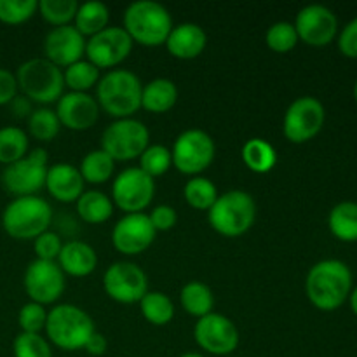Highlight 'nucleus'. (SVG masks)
<instances>
[{
	"instance_id": "50",
	"label": "nucleus",
	"mask_w": 357,
	"mask_h": 357,
	"mask_svg": "<svg viewBox=\"0 0 357 357\" xmlns=\"http://www.w3.org/2000/svg\"><path fill=\"white\" fill-rule=\"evenodd\" d=\"M354 96H356V101H357V82H356V87H354Z\"/></svg>"
},
{
	"instance_id": "24",
	"label": "nucleus",
	"mask_w": 357,
	"mask_h": 357,
	"mask_svg": "<svg viewBox=\"0 0 357 357\" xmlns=\"http://www.w3.org/2000/svg\"><path fill=\"white\" fill-rule=\"evenodd\" d=\"M178 101L176 84L166 77H157L145 84L142 89V108L152 114L169 112Z\"/></svg>"
},
{
	"instance_id": "40",
	"label": "nucleus",
	"mask_w": 357,
	"mask_h": 357,
	"mask_svg": "<svg viewBox=\"0 0 357 357\" xmlns=\"http://www.w3.org/2000/svg\"><path fill=\"white\" fill-rule=\"evenodd\" d=\"M38 10L37 0H0V21L3 24H21Z\"/></svg>"
},
{
	"instance_id": "13",
	"label": "nucleus",
	"mask_w": 357,
	"mask_h": 357,
	"mask_svg": "<svg viewBox=\"0 0 357 357\" xmlns=\"http://www.w3.org/2000/svg\"><path fill=\"white\" fill-rule=\"evenodd\" d=\"M103 289L119 303H139L149 293V279L143 268L131 261H115L105 271Z\"/></svg>"
},
{
	"instance_id": "46",
	"label": "nucleus",
	"mask_w": 357,
	"mask_h": 357,
	"mask_svg": "<svg viewBox=\"0 0 357 357\" xmlns=\"http://www.w3.org/2000/svg\"><path fill=\"white\" fill-rule=\"evenodd\" d=\"M107 349H108L107 338H105L101 333H98V331H94V333L89 337V340L86 342V345H84V351H86L89 356H94V357L103 356L105 352H107Z\"/></svg>"
},
{
	"instance_id": "49",
	"label": "nucleus",
	"mask_w": 357,
	"mask_h": 357,
	"mask_svg": "<svg viewBox=\"0 0 357 357\" xmlns=\"http://www.w3.org/2000/svg\"><path fill=\"white\" fill-rule=\"evenodd\" d=\"M180 357H204L202 354H197V352H187V354L180 356Z\"/></svg>"
},
{
	"instance_id": "47",
	"label": "nucleus",
	"mask_w": 357,
	"mask_h": 357,
	"mask_svg": "<svg viewBox=\"0 0 357 357\" xmlns=\"http://www.w3.org/2000/svg\"><path fill=\"white\" fill-rule=\"evenodd\" d=\"M10 108H13L14 115H17V117H30V114L33 110H31V105H30V100L24 96H16L13 101H10Z\"/></svg>"
},
{
	"instance_id": "29",
	"label": "nucleus",
	"mask_w": 357,
	"mask_h": 357,
	"mask_svg": "<svg viewBox=\"0 0 357 357\" xmlns=\"http://www.w3.org/2000/svg\"><path fill=\"white\" fill-rule=\"evenodd\" d=\"M330 230L344 243L357 241V202H340L330 213Z\"/></svg>"
},
{
	"instance_id": "15",
	"label": "nucleus",
	"mask_w": 357,
	"mask_h": 357,
	"mask_svg": "<svg viewBox=\"0 0 357 357\" xmlns=\"http://www.w3.org/2000/svg\"><path fill=\"white\" fill-rule=\"evenodd\" d=\"M131 37L122 26H107L86 40L87 61L98 70L115 68L132 51Z\"/></svg>"
},
{
	"instance_id": "10",
	"label": "nucleus",
	"mask_w": 357,
	"mask_h": 357,
	"mask_svg": "<svg viewBox=\"0 0 357 357\" xmlns=\"http://www.w3.org/2000/svg\"><path fill=\"white\" fill-rule=\"evenodd\" d=\"M216 146L211 136L202 129H187L181 132L171 149L173 166L180 173L197 176L215 160Z\"/></svg>"
},
{
	"instance_id": "17",
	"label": "nucleus",
	"mask_w": 357,
	"mask_h": 357,
	"mask_svg": "<svg viewBox=\"0 0 357 357\" xmlns=\"http://www.w3.org/2000/svg\"><path fill=\"white\" fill-rule=\"evenodd\" d=\"M157 230L153 229L149 215L129 213L115 223L112 230V244L122 255H139L153 244Z\"/></svg>"
},
{
	"instance_id": "2",
	"label": "nucleus",
	"mask_w": 357,
	"mask_h": 357,
	"mask_svg": "<svg viewBox=\"0 0 357 357\" xmlns=\"http://www.w3.org/2000/svg\"><path fill=\"white\" fill-rule=\"evenodd\" d=\"M142 89L143 84L136 73L115 68L96 84V101L112 117L128 119L142 108Z\"/></svg>"
},
{
	"instance_id": "3",
	"label": "nucleus",
	"mask_w": 357,
	"mask_h": 357,
	"mask_svg": "<svg viewBox=\"0 0 357 357\" xmlns=\"http://www.w3.org/2000/svg\"><path fill=\"white\" fill-rule=\"evenodd\" d=\"M173 26L169 10L153 0H136L129 3L124 13V30L132 42L145 47H159L166 44Z\"/></svg>"
},
{
	"instance_id": "21",
	"label": "nucleus",
	"mask_w": 357,
	"mask_h": 357,
	"mask_svg": "<svg viewBox=\"0 0 357 357\" xmlns=\"http://www.w3.org/2000/svg\"><path fill=\"white\" fill-rule=\"evenodd\" d=\"M45 188L56 201L77 202V199L84 194L82 174L73 164H52L45 176Z\"/></svg>"
},
{
	"instance_id": "16",
	"label": "nucleus",
	"mask_w": 357,
	"mask_h": 357,
	"mask_svg": "<svg viewBox=\"0 0 357 357\" xmlns=\"http://www.w3.org/2000/svg\"><path fill=\"white\" fill-rule=\"evenodd\" d=\"M194 338L199 347L213 356H229L239 345V331L234 321L216 312L197 319L194 326Z\"/></svg>"
},
{
	"instance_id": "25",
	"label": "nucleus",
	"mask_w": 357,
	"mask_h": 357,
	"mask_svg": "<svg viewBox=\"0 0 357 357\" xmlns=\"http://www.w3.org/2000/svg\"><path fill=\"white\" fill-rule=\"evenodd\" d=\"M241 157H243V162L246 164L248 169L258 174L271 173L278 164V152L264 138H251L250 142L244 143Z\"/></svg>"
},
{
	"instance_id": "20",
	"label": "nucleus",
	"mask_w": 357,
	"mask_h": 357,
	"mask_svg": "<svg viewBox=\"0 0 357 357\" xmlns=\"http://www.w3.org/2000/svg\"><path fill=\"white\" fill-rule=\"evenodd\" d=\"M56 115L59 124L72 131H86L96 124L100 117V105L89 93H65L56 101Z\"/></svg>"
},
{
	"instance_id": "45",
	"label": "nucleus",
	"mask_w": 357,
	"mask_h": 357,
	"mask_svg": "<svg viewBox=\"0 0 357 357\" xmlns=\"http://www.w3.org/2000/svg\"><path fill=\"white\" fill-rule=\"evenodd\" d=\"M17 96V80L13 72L0 68V107L10 105V101Z\"/></svg>"
},
{
	"instance_id": "36",
	"label": "nucleus",
	"mask_w": 357,
	"mask_h": 357,
	"mask_svg": "<svg viewBox=\"0 0 357 357\" xmlns=\"http://www.w3.org/2000/svg\"><path fill=\"white\" fill-rule=\"evenodd\" d=\"M173 166L171 150L164 145H149L145 152L139 155V169L150 178L162 176Z\"/></svg>"
},
{
	"instance_id": "37",
	"label": "nucleus",
	"mask_w": 357,
	"mask_h": 357,
	"mask_svg": "<svg viewBox=\"0 0 357 357\" xmlns=\"http://www.w3.org/2000/svg\"><path fill=\"white\" fill-rule=\"evenodd\" d=\"M79 3L75 0H40L38 13L52 26H65L75 17Z\"/></svg>"
},
{
	"instance_id": "35",
	"label": "nucleus",
	"mask_w": 357,
	"mask_h": 357,
	"mask_svg": "<svg viewBox=\"0 0 357 357\" xmlns=\"http://www.w3.org/2000/svg\"><path fill=\"white\" fill-rule=\"evenodd\" d=\"M61 124L54 110L44 107L33 110L28 117V131L38 142H51L58 136Z\"/></svg>"
},
{
	"instance_id": "5",
	"label": "nucleus",
	"mask_w": 357,
	"mask_h": 357,
	"mask_svg": "<svg viewBox=\"0 0 357 357\" xmlns=\"http://www.w3.org/2000/svg\"><path fill=\"white\" fill-rule=\"evenodd\" d=\"M52 209L38 195L14 197L2 213V227L7 236L17 241H33L49 229Z\"/></svg>"
},
{
	"instance_id": "30",
	"label": "nucleus",
	"mask_w": 357,
	"mask_h": 357,
	"mask_svg": "<svg viewBox=\"0 0 357 357\" xmlns=\"http://www.w3.org/2000/svg\"><path fill=\"white\" fill-rule=\"evenodd\" d=\"M115 169V160L108 155L105 150H93V152L86 153V157L80 162V174H82L84 183L101 185L105 181L110 180Z\"/></svg>"
},
{
	"instance_id": "31",
	"label": "nucleus",
	"mask_w": 357,
	"mask_h": 357,
	"mask_svg": "<svg viewBox=\"0 0 357 357\" xmlns=\"http://www.w3.org/2000/svg\"><path fill=\"white\" fill-rule=\"evenodd\" d=\"M143 317L153 326H166L174 317V303L160 291H149L139 300Z\"/></svg>"
},
{
	"instance_id": "6",
	"label": "nucleus",
	"mask_w": 357,
	"mask_h": 357,
	"mask_svg": "<svg viewBox=\"0 0 357 357\" xmlns=\"http://www.w3.org/2000/svg\"><path fill=\"white\" fill-rule=\"evenodd\" d=\"M209 225L223 237H239L253 227L257 220V202L244 190L220 194L208 211Z\"/></svg>"
},
{
	"instance_id": "26",
	"label": "nucleus",
	"mask_w": 357,
	"mask_h": 357,
	"mask_svg": "<svg viewBox=\"0 0 357 357\" xmlns=\"http://www.w3.org/2000/svg\"><path fill=\"white\" fill-rule=\"evenodd\" d=\"M180 303L185 312L201 319V317L213 312L215 296H213L211 288L208 284L201 281H190L181 288Z\"/></svg>"
},
{
	"instance_id": "41",
	"label": "nucleus",
	"mask_w": 357,
	"mask_h": 357,
	"mask_svg": "<svg viewBox=\"0 0 357 357\" xmlns=\"http://www.w3.org/2000/svg\"><path fill=\"white\" fill-rule=\"evenodd\" d=\"M45 321H47V312L40 303H24L17 314V324L23 333H40L42 330H45Z\"/></svg>"
},
{
	"instance_id": "8",
	"label": "nucleus",
	"mask_w": 357,
	"mask_h": 357,
	"mask_svg": "<svg viewBox=\"0 0 357 357\" xmlns=\"http://www.w3.org/2000/svg\"><path fill=\"white\" fill-rule=\"evenodd\" d=\"M149 145V129L142 121L132 117L115 119L101 135V150H105L115 162L139 159Z\"/></svg>"
},
{
	"instance_id": "4",
	"label": "nucleus",
	"mask_w": 357,
	"mask_h": 357,
	"mask_svg": "<svg viewBox=\"0 0 357 357\" xmlns=\"http://www.w3.org/2000/svg\"><path fill=\"white\" fill-rule=\"evenodd\" d=\"M94 331L93 317L72 303H61L47 312L45 333L49 342L61 351H80Z\"/></svg>"
},
{
	"instance_id": "34",
	"label": "nucleus",
	"mask_w": 357,
	"mask_h": 357,
	"mask_svg": "<svg viewBox=\"0 0 357 357\" xmlns=\"http://www.w3.org/2000/svg\"><path fill=\"white\" fill-rule=\"evenodd\" d=\"M63 79H65V86L73 93H87L91 87L100 82V70L87 59H80L66 66Z\"/></svg>"
},
{
	"instance_id": "9",
	"label": "nucleus",
	"mask_w": 357,
	"mask_h": 357,
	"mask_svg": "<svg viewBox=\"0 0 357 357\" xmlns=\"http://www.w3.org/2000/svg\"><path fill=\"white\" fill-rule=\"evenodd\" d=\"M47 169V152L44 149H35L23 159L3 167L0 181L9 194L16 197H26V195H35L45 187Z\"/></svg>"
},
{
	"instance_id": "28",
	"label": "nucleus",
	"mask_w": 357,
	"mask_h": 357,
	"mask_svg": "<svg viewBox=\"0 0 357 357\" xmlns=\"http://www.w3.org/2000/svg\"><path fill=\"white\" fill-rule=\"evenodd\" d=\"M108 20H110L108 7L100 0H89V2H84L79 6L75 17H73V21H75L73 26L84 37H93L98 31L108 26Z\"/></svg>"
},
{
	"instance_id": "42",
	"label": "nucleus",
	"mask_w": 357,
	"mask_h": 357,
	"mask_svg": "<svg viewBox=\"0 0 357 357\" xmlns=\"http://www.w3.org/2000/svg\"><path fill=\"white\" fill-rule=\"evenodd\" d=\"M61 248V239H59L58 234L51 232V230H45V232L40 234L37 239H33V250L35 255H37V260L56 261L58 260Z\"/></svg>"
},
{
	"instance_id": "43",
	"label": "nucleus",
	"mask_w": 357,
	"mask_h": 357,
	"mask_svg": "<svg viewBox=\"0 0 357 357\" xmlns=\"http://www.w3.org/2000/svg\"><path fill=\"white\" fill-rule=\"evenodd\" d=\"M150 222H152L153 229L157 230V232H166V230H171L174 225H176L178 222V215L176 211H174L173 206L169 204H160V206H155V208L152 209V213L149 215Z\"/></svg>"
},
{
	"instance_id": "38",
	"label": "nucleus",
	"mask_w": 357,
	"mask_h": 357,
	"mask_svg": "<svg viewBox=\"0 0 357 357\" xmlns=\"http://www.w3.org/2000/svg\"><path fill=\"white\" fill-rule=\"evenodd\" d=\"M298 40L295 24L288 23V21H278V23L271 24L265 33V42L274 52L291 51L298 44Z\"/></svg>"
},
{
	"instance_id": "44",
	"label": "nucleus",
	"mask_w": 357,
	"mask_h": 357,
	"mask_svg": "<svg viewBox=\"0 0 357 357\" xmlns=\"http://www.w3.org/2000/svg\"><path fill=\"white\" fill-rule=\"evenodd\" d=\"M338 47L347 58H357V17L347 23L338 37Z\"/></svg>"
},
{
	"instance_id": "23",
	"label": "nucleus",
	"mask_w": 357,
	"mask_h": 357,
	"mask_svg": "<svg viewBox=\"0 0 357 357\" xmlns=\"http://www.w3.org/2000/svg\"><path fill=\"white\" fill-rule=\"evenodd\" d=\"M58 265L65 275L86 278L96 268L98 255L94 248L84 241H68L59 251Z\"/></svg>"
},
{
	"instance_id": "39",
	"label": "nucleus",
	"mask_w": 357,
	"mask_h": 357,
	"mask_svg": "<svg viewBox=\"0 0 357 357\" xmlns=\"http://www.w3.org/2000/svg\"><path fill=\"white\" fill-rule=\"evenodd\" d=\"M14 357H52L51 344L40 333L21 331L13 342Z\"/></svg>"
},
{
	"instance_id": "33",
	"label": "nucleus",
	"mask_w": 357,
	"mask_h": 357,
	"mask_svg": "<svg viewBox=\"0 0 357 357\" xmlns=\"http://www.w3.org/2000/svg\"><path fill=\"white\" fill-rule=\"evenodd\" d=\"M28 153V136L23 129L6 126L0 128V164L9 166Z\"/></svg>"
},
{
	"instance_id": "11",
	"label": "nucleus",
	"mask_w": 357,
	"mask_h": 357,
	"mask_svg": "<svg viewBox=\"0 0 357 357\" xmlns=\"http://www.w3.org/2000/svg\"><path fill=\"white\" fill-rule=\"evenodd\" d=\"M153 194V178L143 173L139 167H128L119 173L112 183V199L126 215L145 211L152 202Z\"/></svg>"
},
{
	"instance_id": "18",
	"label": "nucleus",
	"mask_w": 357,
	"mask_h": 357,
	"mask_svg": "<svg viewBox=\"0 0 357 357\" xmlns=\"http://www.w3.org/2000/svg\"><path fill=\"white\" fill-rule=\"evenodd\" d=\"M293 24H295L300 40L314 47H323L330 44L338 30V21L333 10L319 3L300 9Z\"/></svg>"
},
{
	"instance_id": "22",
	"label": "nucleus",
	"mask_w": 357,
	"mask_h": 357,
	"mask_svg": "<svg viewBox=\"0 0 357 357\" xmlns=\"http://www.w3.org/2000/svg\"><path fill=\"white\" fill-rule=\"evenodd\" d=\"M208 44V35L199 24L181 23L173 26L166 40V47L171 56L178 59H194Z\"/></svg>"
},
{
	"instance_id": "12",
	"label": "nucleus",
	"mask_w": 357,
	"mask_h": 357,
	"mask_svg": "<svg viewBox=\"0 0 357 357\" xmlns=\"http://www.w3.org/2000/svg\"><path fill=\"white\" fill-rule=\"evenodd\" d=\"M324 117V107L317 98H296L282 119V132L291 143H305L323 129Z\"/></svg>"
},
{
	"instance_id": "27",
	"label": "nucleus",
	"mask_w": 357,
	"mask_h": 357,
	"mask_svg": "<svg viewBox=\"0 0 357 357\" xmlns=\"http://www.w3.org/2000/svg\"><path fill=\"white\" fill-rule=\"evenodd\" d=\"M77 213L86 223L100 225V223H105L112 216L114 202L103 192L87 190L77 199Z\"/></svg>"
},
{
	"instance_id": "1",
	"label": "nucleus",
	"mask_w": 357,
	"mask_h": 357,
	"mask_svg": "<svg viewBox=\"0 0 357 357\" xmlns=\"http://www.w3.org/2000/svg\"><path fill=\"white\" fill-rule=\"evenodd\" d=\"M352 274L340 260L317 261L305 279V293L314 307L324 312L337 310L351 296Z\"/></svg>"
},
{
	"instance_id": "48",
	"label": "nucleus",
	"mask_w": 357,
	"mask_h": 357,
	"mask_svg": "<svg viewBox=\"0 0 357 357\" xmlns=\"http://www.w3.org/2000/svg\"><path fill=\"white\" fill-rule=\"evenodd\" d=\"M351 309H352V312L357 316V288L351 293Z\"/></svg>"
},
{
	"instance_id": "32",
	"label": "nucleus",
	"mask_w": 357,
	"mask_h": 357,
	"mask_svg": "<svg viewBox=\"0 0 357 357\" xmlns=\"http://www.w3.org/2000/svg\"><path fill=\"white\" fill-rule=\"evenodd\" d=\"M183 197L188 206L199 211H209L218 199L216 185L209 178L192 176L183 187Z\"/></svg>"
},
{
	"instance_id": "14",
	"label": "nucleus",
	"mask_w": 357,
	"mask_h": 357,
	"mask_svg": "<svg viewBox=\"0 0 357 357\" xmlns=\"http://www.w3.org/2000/svg\"><path fill=\"white\" fill-rule=\"evenodd\" d=\"M65 272L58 261L37 260L30 261L23 275V286L30 302L49 305L54 303L65 291Z\"/></svg>"
},
{
	"instance_id": "19",
	"label": "nucleus",
	"mask_w": 357,
	"mask_h": 357,
	"mask_svg": "<svg viewBox=\"0 0 357 357\" xmlns=\"http://www.w3.org/2000/svg\"><path fill=\"white\" fill-rule=\"evenodd\" d=\"M44 54L52 65L58 68H66L80 61L86 54V37L73 24L52 28L45 35Z\"/></svg>"
},
{
	"instance_id": "7",
	"label": "nucleus",
	"mask_w": 357,
	"mask_h": 357,
	"mask_svg": "<svg viewBox=\"0 0 357 357\" xmlns=\"http://www.w3.org/2000/svg\"><path fill=\"white\" fill-rule=\"evenodd\" d=\"M16 80L23 96L40 105L54 103L65 94L63 70L45 58H31L20 65Z\"/></svg>"
}]
</instances>
